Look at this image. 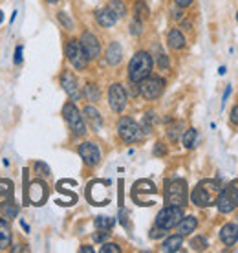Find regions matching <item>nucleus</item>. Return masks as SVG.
<instances>
[{"instance_id": "4c0bfd02", "label": "nucleus", "mask_w": 238, "mask_h": 253, "mask_svg": "<svg viewBox=\"0 0 238 253\" xmlns=\"http://www.w3.org/2000/svg\"><path fill=\"white\" fill-rule=\"evenodd\" d=\"M108 229H101V231H97V233H94V241L95 242H105L108 239Z\"/></svg>"}, {"instance_id": "5701e85b", "label": "nucleus", "mask_w": 238, "mask_h": 253, "mask_svg": "<svg viewBox=\"0 0 238 253\" xmlns=\"http://www.w3.org/2000/svg\"><path fill=\"white\" fill-rule=\"evenodd\" d=\"M11 244V228L6 220L0 218V250H7Z\"/></svg>"}, {"instance_id": "2eb2a0df", "label": "nucleus", "mask_w": 238, "mask_h": 253, "mask_svg": "<svg viewBox=\"0 0 238 253\" xmlns=\"http://www.w3.org/2000/svg\"><path fill=\"white\" fill-rule=\"evenodd\" d=\"M61 84H63L64 92L74 99L77 101L79 97H81V88H79V83H77L76 76L72 74V72H64L63 76H61Z\"/></svg>"}, {"instance_id": "a18cd8bd", "label": "nucleus", "mask_w": 238, "mask_h": 253, "mask_svg": "<svg viewBox=\"0 0 238 253\" xmlns=\"http://www.w3.org/2000/svg\"><path fill=\"white\" fill-rule=\"evenodd\" d=\"M231 123L233 125H238V105L231 110Z\"/></svg>"}, {"instance_id": "cd10ccee", "label": "nucleus", "mask_w": 238, "mask_h": 253, "mask_svg": "<svg viewBox=\"0 0 238 253\" xmlns=\"http://www.w3.org/2000/svg\"><path fill=\"white\" fill-rule=\"evenodd\" d=\"M114 226H116V220L110 218V216H97L95 218V228L97 229H108L110 231Z\"/></svg>"}, {"instance_id": "3c124183", "label": "nucleus", "mask_w": 238, "mask_h": 253, "mask_svg": "<svg viewBox=\"0 0 238 253\" xmlns=\"http://www.w3.org/2000/svg\"><path fill=\"white\" fill-rule=\"evenodd\" d=\"M46 2H50V4H55V2H59V0H46Z\"/></svg>"}, {"instance_id": "4468645a", "label": "nucleus", "mask_w": 238, "mask_h": 253, "mask_svg": "<svg viewBox=\"0 0 238 253\" xmlns=\"http://www.w3.org/2000/svg\"><path fill=\"white\" fill-rule=\"evenodd\" d=\"M156 193H158L156 185L152 184L151 180H139L132 187V198L139 206H143V195H156Z\"/></svg>"}, {"instance_id": "f257e3e1", "label": "nucleus", "mask_w": 238, "mask_h": 253, "mask_svg": "<svg viewBox=\"0 0 238 253\" xmlns=\"http://www.w3.org/2000/svg\"><path fill=\"white\" fill-rule=\"evenodd\" d=\"M220 191H222V187H220L218 180H201L191 193V200L198 208H209L216 202Z\"/></svg>"}, {"instance_id": "de8ad7c7", "label": "nucleus", "mask_w": 238, "mask_h": 253, "mask_svg": "<svg viewBox=\"0 0 238 253\" xmlns=\"http://www.w3.org/2000/svg\"><path fill=\"white\" fill-rule=\"evenodd\" d=\"M79 252H82V253H94V250H92L90 246H81V250H79Z\"/></svg>"}, {"instance_id": "49530a36", "label": "nucleus", "mask_w": 238, "mask_h": 253, "mask_svg": "<svg viewBox=\"0 0 238 253\" xmlns=\"http://www.w3.org/2000/svg\"><path fill=\"white\" fill-rule=\"evenodd\" d=\"M174 2L178 7H189L191 4H193V0H174Z\"/></svg>"}, {"instance_id": "f8f14e48", "label": "nucleus", "mask_w": 238, "mask_h": 253, "mask_svg": "<svg viewBox=\"0 0 238 253\" xmlns=\"http://www.w3.org/2000/svg\"><path fill=\"white\" fill-rule=\"evenodd\" d=\"M28 198H30V202L33 206H42L46 202V198H48V185L40 182V180L32 182L30 187H28Z\"/></svg>"}, {"instance_id": "f3484780", "label": "nucleus", "mask_w": 238, "mask_h": 253, "mask_svg": "<svg viewBox=\"0 0 238 253\" xmlns=\"http://www.w3.org/2000/svg\"><path fill=\"white\" fill-rule=\"evenodd\" d=\"M82 118L90 123V126L94 128L95 132L97 130H101V125H103V120H101V114L97 112V108L94 107H86L84 110H82Z\"/></svg>"}, {"instance_id": "7c9ffc66", "label": "nucleus", "mask_w": 238, "mask_h": 253, "mask_svg": "<svg viewBox=\"0 0 238 253\" xmlns=\"http://www.w3.org/2000/svg\"><path fill=\"white\" fill-rule=\"evenodd\" d=\"M207 246H209V244H207V239L201 237V235H198V237H195V239L191 241V248L196 250V252H205Z\"/></svg>"}, {"instance_id": "6ab92c4d", "label": "nucleus", "mask_w": 238, "mask_h": 253, "mask_svg": "<svg viewBox=\"0 0 238 253\" xmlns=\"http://www.w3.org/2000/svg\"><path fill=\"white\" fill-rule=\"evenodd\" d=\"M121 59H123V48L119 42H110L107 50V63L116 66V64L121 63Z\"/></svg>"}, {"instance_id": "7ed1b4c3", "label": "nucleus", "mask_w": 238, "mask_h": 253, "mask_svg": "<svg viewBox=\"0 0 238 253\" xmlns=\"http://www.w3.org/2000/svg\"><path fill=\"white\" fill-rule=\"evenodd\" d=\"M165 202L167 206H180L187 204V182L182 178H172L165 182Z\"/></svg>"}, {"instance_id": "a211bd4d", "label": "nucleus", "mask_w": 238, "mask_h": 253, "mask_svg": "<svg viewBox=\"0 0 238 253\" xmlns=\"http://www.w3.org/2000/svg\"><path fill=\"white\" fill-rule=\"evenodd\" d=\"M196 228H198V220H196V216H183L182 220L178 222V235L187 237V235L195 233Z\"/></svg>"}, {"instance_id": "8fccbe9b", "label": "nucleus", "mask_w": 238, "mask_h": 253, "mask_svg": "<svg viewBox=\"0 0 238 253\" xmlns=\"http://www.w3.org/2000/svg\"><path fill=\"white\" fill-rule=\"evenodd\" d=\"M2 20H4V15H2V11H0V24H2Z\"/></svg>"}, {"instance_id": "412c9836", "label": "nucleus", "mask_w": 238, "mask_h": 253, "mask_svg": "<svg viewBox=\"0 0 238 253\" xmlns=\"http://www.w3.org/2000/svg\"><path fill=\"white\" fill-rule=\"evenodd\" d=\"M9 202H13V182L0 180V208Z\"/></svg>"}, {"instance_id": "a19ab883", "label": "nucleus", "mask_w": 238, "mask_h": 253, "mask_svg": "<svg viewBox=\"0 0 238 253\" xmlns=\"http://www.w3.org/2000/svg\"><path fill=\"white\" fill-rule=\"evenodd\" d=\"M163 235H165V229H161L159 226L151 229V239H159V237H163Z\"/></svg>"}, {"instance_id": "ddd939ff", "label": "nucleus", "mask_w": 238, "mask_h": 253, "mask_svg": "<svg viewBox=\"0 0 238 253\" xmlns=\"http://www.w3.org/2000/svg\"><path fill=\"white\" fill-rule=\"evenodd\" d=\"M79 42H81L82 50H84V53H86L88 59H97V57H99L101 44H99V41H97V37H95L94 33L84 32L81 35V41H79Z\"/></svg>"}, {"instance_id": "09e8293b", "label": "nucleus", "mask_w": 238, "mask_h": 253, "mask_svg": "<svg viewBox=\"0 0 238 253\" xmlns=\"http://www.w3.org/2000/svg\"><path fill=\"white\" fill-rule=\"evenodd\" d=\"M229 94H231V86H229V88L226 90V94H224V103H226V99L229 97Z\"/></svg>"}, {"instance_id": "1a4fd4ad", "label": "nucleus", "mask_w": 238, "mask_h": 253, "mask_svg": "<svg viewBox=\"0 0 238 253\" xmlns=\"http://www.w3.org/2000/svg\"><path fill=\"white\" fill-rule=\"evenodd\" d=\"M66 57H68L70 63L74 64V68H77V70L86 68L88 57H86V53H84V50H82L81 42L76 41V39L68 41V44H66Z\"/></svg>"}, {"instance_id": "ea45409f", "label": "nucleus", "mask_w": 238, "mask_h": 253, "mask_svg": "<svg viewBox=\"0 0 238 253\" xmlns=\"http://www.w3.org/2000/svg\"><path fill=\"white\" fill-rule=\"evenodd\" d=\"M158 66H159L161 70H167V68H169V57L161 53V55L158 57Z\"/></svg>"}, {"instance_id": "aec40b11", "label": "nucleus", "mask_w": 238, "mask_h": 253, "mask_svg": "<svg viewBox=\"0 0 238 253\" xmlns=\"http://www.w3.org/2000/svg\"><path fill=\"white\" fill-rule=\"evenodd\" d=\"M95 19H97V22H99L103 28H112L116 22H118V17L114 15L108 7H105V9H99V11L95 13Z\"/></svg>"}, {"instance_id": "393cba45", "label": "nucleus", "mask_w": 238, "mask_h": 253, "mask_svg": "<svg viewBox=\"0 0 238 253\" xmlns=\"http://www.w3.org/2000/svg\"><path fill=\"white\" fill-rule=\"evenodd\" d=\"M183 244V237L182 235H172V237H169L167 241L161 244V252H178L180 248H182Z\"/></svg>"}, {"instance_id": "20e7f679", "label": "nucleus", "mask_w": 238, "mask_h": 253, "mask_svg": "<svg viewBox=\"0 0 238 253\" xmlns=\"http://www.w3.org/2000/svg\"><path fill=\"white\" fill-rule=\"evenodd\" d=\"M183 218V209L180 206H167L163 208L156 216V226H159L161 229L169 231V229L176 228L178 222Z\"/></svg>"}, {"instance_id": "bb28decb", "label": "nucleus", "mask_w": 238, "mask_h": 253, "mask_svg": "<svg viewBox=\"0 0 238 253\" xmlns=\"http://www.w3.org/2000/svg\"><path fill=\"white\" fill-rule=\"evenodd\" d=\"M108 9H110V11H112L118 19H121V17H125V15H126V7H125V4H123L121 0H110Z\"/></svg>"}, {"instance_id": "6e6552de", "label": "nucleus", "mask_w": 238, "mask_h": 253, "mask_svg": "<svg viewBox=\"0 0 238 253\" xmlns=\"http://www.w3.org/2000/svg\"><path fill=\"white\" fill-rule=\"evenodd\" d=\"M165 90V81L161 77H145L143 81L139 83V92L145 99H156L163 94Z\"/></svg>"}, {"instance_id": "f03ea898", "label": "nucleus", "mask_w": 238, "mask_h": 253, "mask_svg": "<svg viewBox=\"0 0 238 253\" xmlns=\"http://www.w3.org/2000/svg\"><path fill=\"white\" fill-rule=\"evenodd\" d=\"M152 72V57L147 51H138L128 64V79L132 83H141Z\"/></svg>"}, {"instance_id": "2f4dec72", "label": "nucleus", "mask_w": 238, "mask_h": 253, "mask_svg": "<svg viewBox=\"0 0 238 253\" xmlns=\"http://www.w3.org/2000/svg\"><path fill=\"white\" fill-rule=\"evenodd\" d=\"M84 94H86L88 101H99V88H97V84H86V88H84Z\"/></svg>"}, {"instance_id": "c85d7f7f", "label": "nucleus", "mask_w": 238, "mask_h": 253, "mask_svg": "<svg viewBox=\"0 0 238 253\" xmlns=\"http://www.w3.org/2000/svg\"><path fill=\"white\" fill-rule=\"evenodd\" d=\"M134 13H136V19L141 20V22H143V19L149 17V7H147V4H145L143 0L136 2V6H134Z\"/></svg>"}, {"instance_id": "39448f33", "label": "nucleus", "mask_w": 238, "mask_h": 253, "mask_svg": "<svg viewBox=\"0 0 238 253\" xmlns=\"http://www.w3.org/2000/svg\"><path fill=\"white\" fill-rule=\"evenodd\" d=\"M63 116L66 123L70 125V128L74 130L76 136H84L86 134V125H84V120H82L81 112L77 110V107L74 103H66L63 107Z\"/></svg>"}, {"instance_id": "9d476101", "label": "nucleus", "mask_w": 238, "mask_h": 253, "mask_svg": "<svg viewBox=\"0 0 238 253\" xmlns=\"http://www.w3.org/2000/svg\"><path fill=\"white\" fill-rule=\"evenodd\" d=\"M108 103L114 112H123L126 107V92L123 88V84L114 83L112 86L108 88Z\"/></svg>"}, {"instance_id": "a878e982", "label": "nucleus", "mask_w": 238, "mask_h": 253, "mask_svg": "<svg viewBox=\"0 0 238 253\" xmlns=\"http://www.w3.org/2000/svg\"><path fill=\"white\" fill-rule=\"evenodd\" d=\"M196 139H198V132H196V128H189V130H185L183 139H182L183 147H185V149H195Z\"/></svg>"}, {"instance_id": "79ce46f5", "label": "nucleus", "mask_w": 238, "mask_h": 253, "mask_svg": "<svg viewBox=\"0 0 238 253\" xmlns=\"http://www.w3.org/2000/svg\"><path fill=\"white\" fill-rule=\"evenodd\" d=\"M165 152H167L165 145H163V143H156V147H154V154H156V156H163Z\"/></svg>"}, {"instance_id": "37998d69", "label": "nucleus", "mask_w": 238, "mask_h": 253, "mask_svg": "<svg viewBox=\"0 0 238 253\" xmlns=\"http://www.w3.org/2000/svg\"><path fill=\"white\" fill-rule=\"evenodd\" d=\"M126 216H128L126 209H121V211H119V218H121V224H123L125 228H128V220H126Z\"/></svg>"}, {"instance_id": "72a5a7b5", "label": "nucleus", "mask_w": 238, "mask_h": 253, "mask_svg": "<svg viewBox=\"0 0 238 253\" xmlns=\"http://www.w3.org/2000/svg\"><path fill=\"white\" fill-rule=\"evenodd\" d=\"M35 172H37L39 176H50L51 174L50 167L44 164V162H37V164H35Z\"/></svg>"}, {"instance_id": "423d86ee", "label": "nucleus", "mask_w": 238, "mask_h": 253, "mask_svg": "<svg viewBox=\"0 0 238 253\" xmlns=\"http://www.w3.org/2000/svg\"><path fill=\"white\" fill-rule=\"evenodd\" d=\"M108 185L110 182L108 180H95L88 185V200L94 204V206H107L110 202V193H108Z\"/></svg>"}, {"instance_id": "c756f323", "label": "nucleus", "mask_w": 238, "mask_h": 253, "mask_svg": "<svg viewBox=\"0 0 238 253\" xmlns=\"http://www.w3.org/2000/svg\"><path fill=\"white\" fill-rule=\"evenodd\" d=\"M226 193L231 198V202L235 204V208H238V180H233L231 184L227 185Z\"/></svg>"}, {"instance_id": "f704fd0d", "label": "nucleus", "mask_w": 238, "mask_h": 253, "mask_svg": "<svg viewBox=\"0 0 238 253\" xmlns=\"http://www.w3.org/2000/svg\"><path fill=\"white\" fill-rule=\"evenodd\" d=\"M180 128H182V123H174V125L169 126L167 134H169L170 141H176V139H178V136H180Z\"/></svg>"}, {"instance_id": "dca6fc26", "label": "nucleus", "mask_w": 238, "mask_h": 253, "mask_svg": "<svg viewBox=\"0 0 238 253\" xmlns=\"http://www.w3.org/2000/svg\"><path fill=\"white\" fill-rule=\"evenodd\" d=\"M220 239L226 246H235L238 241V226L237 224H226L220 229Z\"/></svg>"}, {"instance_id": "b1692460", "label": "nucleus", "mask_w": 238, "mask_h": 253, "mask_svg": "<svg viewBox=\"0 0 238 253\" xmlns=\"http://www.w3.org/2000/svg\"><path fill=\"white\" fill-rule=\"evenodd\" d=\"M167 41H169V46L172 50H182L185 46V37L182 35L180 30H170L169 35H167Z\"/></svg>"}, {"instance_id": "473e14b6", "label": "nucleus", "mask_w": 238, "mask_h": 253, "mask_svg": "<svg viewBox=\"0 0 238 253\" xmlns=\"http://www.w3.org/2000/svg\"><path fill=\"white\" fill-rule=\"evenodd\" d=\"M2 213H4V216H7V218H15L17 213H19V209L13 206V202H9L2 206Z\"/></svg>"}, {"instance_id": "603ef678", "label": "nucleus", "mask_w": 238, "mask_h": 253, "mask_svg": "<svg viewBox=\"0 0 238 253\" xmlns=\"http://www.w3.org/2000/svg\"><path fill=\"white\" fill-rule=\"evenodd\" d=\"M237 20H238V13H237Z\"/></svg>"}, {"instance_id": "0eeeda50", "label": "nucleus", "mask_w": 238, "mask_h": 253, "mask_svg": "<svg viewBox=\"0 0 238 253\" xmlns=\"http://www.w3.org/2000/svg\"><path fill=\"white\" fill-rule=\"evenodd\" d=\"M118 134L123 141L134 143V141H138L141 138V126L132 118H121L118 123Z\"/></svg>"}, {"instance_id": "58836bf2", "label": "nucleus", "mask_w": 238, "mask_h": 253, "mask_svg": "<svg viewBox=\"0 0 238 253\" xmlns=\"http://www.w3.org/2000/svg\"><path fill=\"white\" fill-rule=\"evenodd\" d=\"M130 33H132V35H138V33H141V20L134 19V22H132V26H130Z\"/></svg>"}, {"instance_id": "e433bc0d", "label": "nucleus", "mask_w": 238, "mask_h": 253, "mask_svg": "<svg viewBox=\"0 0 238 253\" xmlns=\"http://www.w3.org/2000/svg\"><path fill=\"white\" fill-rule=\"evenodd\" d=\"M101 253H121V248L118 244H103L101 246Z\"/></svg>"}, {"instance_id": "c9c22d12", "label": "nucleus", "mask_w": 238, "mask_h": 253, "mask_svg": "<svg viewBox=\"0 0 238 253\" xmlns=\"http://www.w3.org/2000/svg\"><path fill=\"white\" fill-rule=\"evenodd\" d=\"M59 20L63 22V26H64V28H66V30H74V22L70 20V17H68V15H66V13H64V11L59 13Z\"/></svg>"}, {"instance_id": "4be33fe9", "label": "nucleus", "mask_w": 238, "mask_h": 253, "mask_svg": "<svg viewBox=\"0 0 238 253\" xmlns=\"http://www.w3.org/2000/svg\"><path fill=\"white\" fill-rule=\"evenodd\" d=\"M216 206H218V211L220 213H224V215H227V213H231L233 209H235V204L231 202V198L227 196L226 189H222L220 191V195L218 198H216Z\"/></svg>"}, {"instance_id": "9b49d317", "label": "nucleus", "mask_w": 238, "mask_h": 253, "mask_svg": "<svg viewBox=\"0 0 238 253\" xmlns=\"http://www.w3.org/2000/svg\"><path fill=\"white\" fill-rule=\"evenodd\" d=\"M79 156H81L82 162H84L88 167H95L101 160V151L95 143H92V141H84V143L79 145Z\"/></svg>"}, {"instance_id": "c03bdc74", "label": "nucleus", "mask_w": 238, "mask_h": 253, "mask_svg": "<svg viewBox=\"0 0 238 253\" xmlns=\"http://www.w3.org/2000/svg\"><path fill=\"white\" fill-rule=\"evenodd\" d=\"M20 63H22V46H17V50H15V64Z\"/></svg>"}]
</instances>
